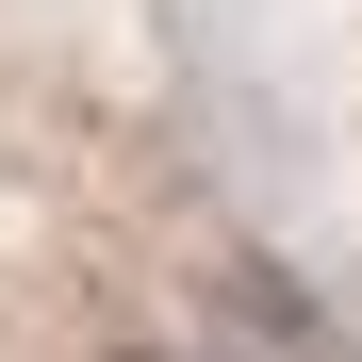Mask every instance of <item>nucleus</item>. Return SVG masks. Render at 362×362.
I'll list each match as a JSON object with an SVG mask.
<instances>
[{"mask_svg": "<svg viewBox=\"0 0 362 362\" xmlns=\"http://www.w3.org/2000/svg\"><path fill=\"white\" fill-rule=\"evenodd\" d=\"M214 313H247V329H264V362H329V313H313L280 264H230V280H214Z\"/></svg>", "mask_w": 362, "mask_h": 362, "instance_id": "obj_1", "label": "nucleus"}]
</instances>
